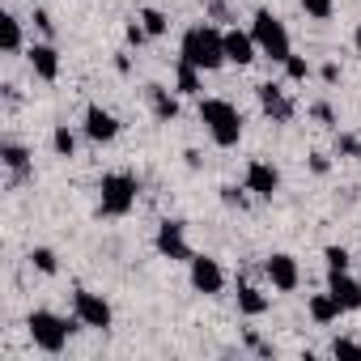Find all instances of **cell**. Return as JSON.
I'll use <instances>...</instances> for the list:
<instances>
[{
    "label": "cell",
    "mask_w": 361,
    "mask_h": 361,
    "mask_svg": "<svg viewBox=\"0 0 361 361\" xmlns=\"http://www.w3.org/2000/svg\"><path fill=\"white\" fill-rule=\"evenodd\" d=\"M178 60H188V64H196L200 73H217L221 64H226V30H217V26H192L188 35H183V47H178Z\"/></svg>",
    "instance_id": "cell-1"
},
{
    "label": "cell",
    "mask_w": 361,
    "mask_h": 361,
    "mask_svg": "<svg viewBox=\"0 0 361 361\" xmlns=\"http://www.w3.org/2000/svg\"><path fill=\"white\" fill-rule=\"evenodd\" d=\"M200 123L209 128L213 145H221V149H234L243 140V115L226 98H200Z\"/></svg>",
    "instance_id": "cell-2"
},
{
    "label": "cell",
    "mask_w": 361,
    "mask_h": 361,
    "mask_svg": "<svg viewBox=\"0 0 361 361\" xmlns=\"http://www.w3.org/2000/svg\"><path fill=\"white\" fill-rule=\"evenodd\" d=\"M251 39H255V47H259V56H268L272 64H285V60L293 56V43H289L285 22H281V18H272L268 9H259V13H255V22H251Z\"/></svg>",
    "instance_id": "cell-3"
},
{
    "label": "cell",
    "mask_w": 361,
    "mask_h": 361,
    "mask_svg": "<svg viewBox=\"0 0 361 361\" xmlns=\"http://www.w3.org/2000/svg\"><path fill=\"white\" fill-rule=\"evenodd\" d=\"M98 192H102V200H98L102 217H128V213L136 209L140 183H136V174H102Z\"/></svg>",
    "instance_id": "cell-4"
},
{
    "label": "cell",
    "mask_w": 361,
    "mask_h": 361,
    "mask_svg": "<svg viewBox=\"0 0 361 361\" xmlns=\"http://www.w3.org/2000/svg\"><path fill=\"white\" fill-rule=\"evenodd\" d=\"M26 327H30L35 348H43V353H60V348L68 344V331L77 327V314H73V323H68V319H60V314H51V310H30Z\"/></svg>",
    "instance_id": "cell-5"
},
{
    "label": "cell",
    "mask_w": 361,
    "mask_h": 361,
    "mask_svg": "<svg viewBox=\"0 0 361 361\" xmlns=\"http://www.w3.org/2000/svg\"><path fill=\"white\" fill-rule=\"evenodd\" d=\"M73 314H77L81 327H98V331H106L111 319H115L111 302H106L102 293H90V289H77V293H73Z\"/></svg>",
    "instance_id": "cell-6"
},
{
    "label": "cell",
    "mask_w": 361,
    "mask_h": 361,
    "mask_svg": "<svg viewBox=\"0 0 361 361\" xmlns=\"http://www.w3.org/2000/svg\"><path fill=\"white\" fill-rule=\"evenodd\" d=\"M153 247H157L161 259H174V264H192V259H196V251L188 247V230H183V221H161Z\"/></svg>",
    "instance_id": "cell-7"
},
{
    "label": "cell",
    "mask_w": 361,
    "mask_h": 361,
    "mask_svg": "<svg viewBox=\"0 0 361 361\" xmlns=\"http://www.w3.org/2000/svg\"><path fill=\"white\" fill-rule=\"evenodd\" d=\"M264 276L272 281V289H281V293H293V289H298V281H302V268H298V259H293V255L276 251V255H268V264H264Z\"/></svg>",
    "instance_id": "cell-8"
},
{
    "label": "cell",
    "mask_w": 361,
    "mask_h": 361,
    "mask_svg": "<svg viewBox=\"0 0 361 361\" xmlns=\"http://www.w3.org/2000/svg\"><path fill=\"white\" fill-rule=\"evenodd\" d=\"M188 268H192V285H196V293L213 298V293H221V289H226V272H221V264H217V259L196 255Z\"/></svg>",
    "instance_id": "cell-9"
},
{
    "label": "cell",
    "mask_w": 361,
    "mask_h": 361,
    "mask_svg": "<svg viewBox=\"0 0 361 361\" xmlns=\"http://www.w3.org/2000/svg\"><path fill=\"white\" fill-rule=\"evenodd\" d=\"M247 192H255L259 200H272L281 192V170L272 161H251L247 166Z\"/></svg>",
    "instance_id": "cell-10"
},
{
    "label": "cell",
    "mask_w": 361,
    "mask_h": 361,
    "mask_svg": "<svg viewBox=\"0 0 361 361\" xmlns=\"http://www.w3.org/2000/svg\"><path fill=\"white\" fill-rule=\"evenodd\" d=\"M85 136L90 140H98V145H111L115 136H119V119L106 111V106H85Z\"/></svg>",
    "instance_id": "cell-11"
},
{
    "label": "cell",
    "mask_w": 361,
    "mask_h": 361,
    "mask_svg": "<svg viewBox=\"0 0 361 361\" xmlns=\"http://www.w3.org/2000/svg\"><path fill=\"white\" fill-rule=\"evenodd\" d=\"M255 56H259V47H255V39H251V30H226V64H238V68H247V64H255Z\"/></svg>",
    "instance_id": "cell-12"
},
{
    "label": "cell",
    "mask_w": 361,
    "mask_h": 361,
    "mask_svg": "<svg viewBox=\"0 0 361 361\" xmlns=\"http://www.w3.org/2000/svg\"><path fill=\"white\" fill-rule=\"evenodd\" d=\"M26 60H30V68H35L39 81H56V77H60V51H56L51 43H35V47L26 51Z\"/></svg>",
    "instance_id": "cell-13"
},
{
    "label": "cell",
    "mask_w": 361,
    "mask_h": 361,
    "mask_svg": "<svg viewBox=\"0 0 361 361\" xmlns=\"http://www.w3.org/2000/svg\"><path fill=\"white\" fill-rule=\"evenodd\" d=\"M327 293H331L344 310H361V281H353L348 272H331V276H327Z\"/></svg>",
    "instance_id": "cell-14"
},
{
    "label": "cell",
    "mask_w": 361,
    "mask_h": 361,
    "mask_svg": "<svg viewBox=\"0 0 361 361\" xmlns=\"http://www.w3.org/2000/svg\"><path fill=\"white\" fill-rule=\"evenodd\" d=\"M259 106H264L276 123H289V115H293V102H289V98H285V90H281V85H272V81H268V85H259Z\"/></svg>",
    "instance_id": "cell-15"
},
{
    "label": "cell",
    "mask_w": 361,
    "mask_h": 361,
    "mask_svg": "<svg viewBox=\"0 0 361 361\" xmlns=\"http://www.w3.org/2000/svg\"><path fill=\"white\" fill-rule=\"evenodd\" d=\"M306 310H310V319H314V323H336V319L344 314V306H340L331 293H314V298L306 302Z\"/></svg>",
    "instance_id": "cell-16"
},
{
    "label": "cell",
    "mask_w": 361,
    "mask_h": 361,
    "mask_svg": "<svg viewBox=\"0 0 361 361\" xmlns=\"http://www.w3.org/2000/svg\"><path fill=\"white\" fill-rule=\"evenodd\" d=\"M268 306H272V298H268V293H259V289H255V285H247V281L238 285V310H243V314H251V319H255V314H264Z\"/></svg>",
    "instance_id": "cell-17"
},
{
    "label": "cell",
    "mask_w": 361,
    "mask_h": 361,
    "mask_svg": "<svg viewBox=\"0 0 361 361\" xmlns=\"http://www.w3.org/2000/svg\"><path fill=\"white\" fill-rule=\"evenodd\" d=\"M149 106H153L157 119H174L178 115V98L170 90H161V85H149Z\"/></svg>",
    "instance_id": "cell-18"
},
{
    "label": "cell",
    "mask_w": 361,
    "mask_h": 361,
    "mask_svg": "<svg viewBox=\"0 0 361 361\" xmlns=\"http://www.w3.org/2000/svg\"><path fill=\"white\" fill-rule=\"evenodd\" d=\"M0 43H5V51H9V56H18V51H22V22H18L13 13L0 18Z\"/></svg>",
    "instance_id": "cell-19"
},
{
    "label": "cell",
    "mask_w": 361,
    "mask_h": 361,
    "mask_svg": "<svg viewBox=\"0 0 361 361\" xmlns=\"http://www.w3.org/2000/svg\"><path fill=\"white\" fill-rule=\"evenodd\" d=\"M174 81H178V94H200V68H196V64H188V60H178Z\"/></svg>",
    "instance_id": "cell-20"
},
{
    "label": "cell",
    "mask_w": 361,
    "mask_h": 361,
    "mask_svg": "<svg viewBox=\"0 0 361 361\" xmlns=\"http://www.w3.org/2000/svg\"><path fill=\"white\" fill-rule=\"evenodd\" d=\"M0 157H5V166H9L13 174H26V170H30V153H26L22 145H5V149H0Z\"/></svg>",
    "instance_id": "cell-21"
},
{
    "label": "cell",
    "mask_w": 361,
    "mask_h": 361,
    "mask_svg": "<svg viewBox=\"0 0 361 361\" xmlns=\"http://www.w3.org/2000/svg\"><path fill=\"white\" fill-rule=\"evenodd\" d=\"M140 26L149 30V39H161V35L170 30V22H166L161 9H140Z\"/></svg>",
    "instance_id": "cell-22"
},
{
    "label": "cell",
    "mask_w": 361,
    "mask_h": 361,
    "mask_svg": "<svg viewBox=\"0 0 361 361\" xmlns=\"http://www.w3.org/2000/svg\"><path fill=\"white\" fill-rule=\"evenodd\" d=\"M51 149H56L60 157H73V153H77V136L68 132V123H60V128L51 132Z\"/></svg>",
    "instance_id": "cell-23"
},
{
    "label": "cell",
    "mask_w": 361,
    "mask_h": 361,
    "mask_svg": "<svg viewBox=\"0 0 361 361\" xmlns=\"http://www.w3.org/2000/svg\"><path fill=\"white\" fill-rule=\"evenodd\" d=\"M30 264H35L43 276H56V272H60V264H56V251H47V247H35V251H30Z\"/></svg>",
    "instance_id": "cell-24"
},
{
    "label": "cell",
    "mask_w": 361,
    "mask_h": 361,
    "mask_svg": "<svg viewBox=\"0 0 361 361\" xmlns=\"http://www.w3.org/2000/svg\"><path fill=\"white\" fill-rule=\"evenodd\" d=\"M302 13L314 18V22H327L336 13V0H302Z\"/></svg>",
    "instance_id": "cell-25"
},
{
    "label": "cell",
    "mask_w": 361,
    "mask_h": 361,
    "mask_svg": "<svg viewBox=\"0 0 361 361\" xmlns=\"http://www.w3.org/2000/svg\"><path fill=\"white\" fill-rule=\"evenodd\" d=\"M323 259H327V272H348V251L344 247H327Z\"/></svg>",
    "instance_id": "cell-26"
},
{
    "label": "cell",
    "mask_w": 361,
    "mask_h": 361,
    "mask_svg": "<svg viewBox=\"0 0 361 361\" xmlns=\"http://www.w3.org/2000/svg\"><path fill=\"white\" fill-rule=\"evenodd\" d=\"M285 73H289V81H306V77H310V64H306L302 56H289V60H285Z\"/></svg>",
    "instance_id": "cell-27"
},
{
    "label": "cell",
    "mask_w": 361,
    "mask_h": 361,
    "mask_svg": "<svg viewBox=\"0 0 361 361\" xmlns=\"http://www.w3.org/2000/svg\"><path fill=\"white\" fill-rule=\"evenodd\" d=\"M331 353H336V357H361V344L348 340V336H336V340H331Z\"/></svg>",
    "instance_id": "cell-28"
},
{
    "label": "cell",
    "mask_w": 361,
    "mask_h": 361,
    "mask_svg": "<svg viewBox=\"0 0 361 361\" xmlns=\"http://www.w3.org/2000/svg\"><path fill=\"white\" fill-rule=\"evenodd\" d=\"M145 39H149V30L140 26V18H136V22H128V43H132V47H140Z\"/></svg>",
    "instance_id": "cell-29"
},
{
    "label": "cell",
    "mask_w": 361,
    "mask_h": 361,
    "mask_svg": "<svg viewBox=\"0 0 361 361\" xmlns=\"http://www.w3.org/2000/svg\"><path fill=\"white\" fill-rule=\"evenodd\" d=\"M35 26H39L43 35H51V18H47V9H35Z\"/></svg>",
    "instance_id": "cell-30"
},
{
    "label": "cell",
    "mask_w": 361,
    "mask_h": 361,
    "mask_svg": "<svg viewBox=\"0 0 361 361\" xmlns=\"http://www.w3.org/2000/svg\"><path fill=\"white\" fill-rule=\"evenodd\" d=\"M323 81H340V68L336 64H323Z\"/></svg>",
    "instance_id": "cell-31"
},
{
    "label": "cell",
    "mask_w": 361,
    "mask_h": 361,
    "mask_svg": "<svg viewBox=\"0 0 361 361\" xmlns=\"http://www.w3.org/2000/svg\"><path fill=\"white\" fill-rule=\"evenodd\" d=\"M226 204H238V209H243V196H238V188H226Z\"/></svg>",
    "instance_id": "cell-32"
},
{
    "label": "cell",
    "mask_w": 361,
    "mask_h": 361,
    "mask_svg": "<svg viewBox=\"0 0 361 361\" xmlns=\"http://www.w3.org/2000/svg\"><path fill=\"white\" fill-rule=\"evenodd\" d=\"M353 43H357V56H361V26H357V35H353Z\"/></svg>",
    "instance_id": "cell-33"
}]
</instances>
